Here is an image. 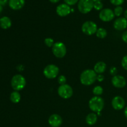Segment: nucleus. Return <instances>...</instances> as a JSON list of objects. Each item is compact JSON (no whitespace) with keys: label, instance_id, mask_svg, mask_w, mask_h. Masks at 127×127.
Returning a JSON list of instances; mask_svg holds the SVG:
<instances>
[{"label":"nucleus","instance_id":"f257e3e1","mask_svg":"<svg viewBox=\"0 0 127 127\" xmlns=\"http://www.w3.org/2000/svg\"><path fill=\"white\" fill-rule=\"evenodd\" d=\"M97 73L94 71V69H86L81 74V83L85 86L92 85L97 80Z\"/></svg>","mask_w":127,"mask_h":127},{"label":"nucleus","instance_id":"f03ea898","mask_svg":"<svg viewBox=\"0 0 127 127\" xmlns=\"http://www.w3.org/2000/svg\"><path fill=\"white\" fill-rule=\"evenodd\" d=\"M104 101L102 97L99 96H94L90 99L89 102V107L94 112H100L104 109Z\"/></svg>","mask_w":127,"mask_h":127},{"label":"nucleus","instance_id":"7ed1b4c3","mask_svg":"<svg viewBox=\"0 0 127 127\" xmlns=\"http://www.w3.org/2000/svg\"><path fill=\"white\" fill-rule=\"evenodd\" d=\"M11 86L16 91H21L26 85V80L21 74H16L11 79Z\"/></svg>","mask_w":127,"mask_h":127},{"label":"nucleus","instance_id":"20e7f679","mask_svg":"<svg viewBox=\"0 0 127 127\" xmlns=\"http://www.w3.org/2000/svg\"><path fill=\"white\" fill-rule=\"evenodd\" d=\"M52 52L57 58H63L66 53L65 45L60 42H56L52 47Z\"/></svg>","mask_w":127,"mask_h":127},{"label":"nucleus","instance_id":"39448f33","mask_svg":"<svg viewBox=\"0 0 127 127\" xmlns=\"http://www.w3.org/2000/svg\"><path fill=\"white\" fill-rule=\"evenodd\" d=\"M82 32L87 35H92L96 33L97 31V26L93 21H88L84 22L81 27Z\"/></svg>","mask_w":127,"mask_h":127},{"label":"nucleus","instance_id":"423d86ee","mask_svg":"<svg viewBox=\"0 0 127 127\" xmlns=\"http://www.w3.org/2000/svg\"><path fill=\"white\" fill-rule=\"evenodd\" d=\"M94 8V2L92 0H79L78 9L83 14L89 13Z\"/></svg>","mask_w":127,"mask_h":127},{"label":"nucleus","instance_id":"0eeeda50","mask_svg":"<svg viewBox=\"0 0 127 127\" xmlns=\"http://www.w3.org/2000/svg\"><path fill=\"white\" fill-rule=\"evenodd\" d=\"M59 74V68L57 66L51 64L47 65L43 70V74L48 79H54Z\"/></svg>","mask_w":127,"mask_h":127},{"label":"nucleus","instance_id":"6e6552de","mask_svg":"<svg viewBox=\"0 0 127 127\" xmlns=\"http://www.w3.org/2000/svg\"><path fill=\"white\" fill-rule=\"evenodd\" d=\"M58 94L63 99H67L73 95V90L71 87L68 84H63L58 88Z\"/></svg>","mask_w":127,"mask_h":127},{"label":"nucleus","instance_id":"1a4fd4ad","mask_svg":"<svg viewBox=\"0 0 127 127\" xmlns=\"http://www.w3.org/2000/svg\"><path fill=\"white\" fill-rule=\"evenodd\" d=\"M99 18L104 22H109L114 19L115 17L114 11L109 8L103 9L99 12Z\"/></svg>","mask_w":127,"mask_h":127},{"label":"nucleus","instance_id":"9d476101","mask_svg":"<svg viewBox=\"0 0 127 127\" xmlns=\"http://www.w3.org/2000/svg\"><path fill=\"white\" fill-rule=\"evenodd\" d=\"M112 84L115 88H123L126 86L127 81L122 76L116 75L112 78Z\"/></svg>","mask_w":127,"mask_h":127},{"label":"nucleus","instance_id":"9b49d317","mask_svg":"<svg viewBox=\"0 0 127 127\" xmlns=\"http://www.w3.org/2000/svg\"><path fill=\"white\" fill-rule=\"evenodd\" d=\"M56 12L59 16L64 17L69 14V13L71 12V9L70 6L66 4H61L57 7Z\"/></svg>","mask_w":127,"mask_h":127},{"label":"nucleus","instance_id":"f8f14e48","mask_svg":"<svg viewBox=\"0 0 127 127\" xmlns=\"http://www.w3.org/2000/svg\"><path fill=\"white\" fill-rule=\"evenodd\" d=\"M125 102L124 98L120 96H115L112 100V105L115 110H120L124 108Z\"/></svg>","mask_w":127,"mask_h":127},{"label":"nucleus","instance_id":"ddd939ff","mask_svg":"<svg viewBox=\"0 0 127 127\" xmlns=\"http://www.w3.org/2000/svg\"><path fill=\"white\" fill-rule=\"evenodd\" d=\"M62 123V118L58 114H52L48 119V124L52 127H60Z\"/></svg>","mask_w":127,"mask_h":127},{"label":"nucleus","instance_id":"4468645a","mask_svg":"<svg viewBox=\"0 0 127 127\" xmlns=\"http://www.w3.org/2000/svg\"><path fill=\"white\" fill-rule=\"evenodd\" d=\"M114 27L117 31H123L127 27V19L125 17H119L114 22Z\"/></svg>","mask_w":127,"mask_h":127},{"label":"nucleus","instance_id":"2eb2a0df","mask_svg":"<svg viewBox=\"0 0 127 127\" xmlns=\"http://www.w3.org/2000/svg\"><path fill=\"white\" fill-rule=\"evenodd\" d=\"M9 6L13 10H19L25 5V0H9Z\"/></svg>","mask_w":127,"mask_h":127},{"label":"nucleus","instance_id":"dca6fc26","mask_svg":"<svg viewBox=\"0 0 127 127\" xmlns=\"http://www.w3.org/2000/svg\"><path fill=\"white\" fill-rule=\"evenodd\" d=\"M12 25V22L9 17L4 16L0 19V27L3 29H7L10 28Z\"/></svg>","mask_w":127,"mask_h":127},{"label":"nucleus","instance_id":"f3484780","mask_svg":"<svg viewBox=\"0 0 127 127\" xmlns=\"http://www.w3.org/2000/svg\"><path fill=\"white\" fill-rule=\"evenodd\" d=\"M107 65L104 62H99L95 64L94 67V70L97 74H102L105 71Z\"/></svg>","mask_w":127,"mask_h":127},{"label":"nucleus","instance_id":"a211bd4d","mask_svg":"<svg viewBox=\"0 0 127 127\" xmlns=\"http://www.w3.org/2000/svg\"><path fill=\"white\" fill-rule=\"evenodd\" d=\"M97 121V116L94 113H90L86 118V122L89 125H93Z\"/></svg>","mask_w":127,"mask_h":127},{"label":"nucleus","instance_id":"6ab92c4d","mask_svg":"<svg viewBox=\"0 0 127 127\" xmlns=\"http://www.w3.org/2000/svg\"><path fill=\"white\" fill-rule=\"evenodd\" d=\"M10 100L12 102L14 103V104H17V103L19 102L21 100V95L18 91H14L10 95Z\"/></svg>","mask_w":127,"mask_h":127},{"label":"nucleus","instance_id":"aec40b11","mask_svg":"<svg viewBox=\"0 0 127 127\" xmlns=\"http://www.w3.org/2000/svg\"><path fill=\"white\" fill-rule=\"evenodd\" d=\"M96 36L99 38H104L107 35V32L106 30L104 28L97 29L96 32Z\"/></svg>","mask_w":127,"mask_h":127},{"label":"nucleus","instance_id":"412c9836","mask_svg":"<svg viewBox=\"0 0 127 127\" xmlns=\"http://www.w3.org/2000/svg\"><path fill=\"white\" fill-rule=\"evenodd\" d=\"M93 93L95 96H99V95H102L103 93V88L100 86H97L94 87V88L93 90Z\"/></svg>","mask_w":127,"mask_h":127},{"label":"nucleus","instance_id":"4be33fe9","mask_svg":"<svg viewBox=\"0 0 127 127\" xmlns=\"http://www.w3.org/2000/svg\"><path fill=\"white\" fill-rule=\"evenodd\" d=\"M114 12L115 16H117V17H120V16L122 14L123 12H124V9H123V7L120 6H117V7L114 9Z\"/></svg>","mask_w":127,"mask_h":127},{"label":"nucleus","instance_id":"5701e85b","mask_svg":"<svg viewBox=\"0 0 127 127\" xmlns=\"http://www.w3.org/2000/svg\"><path fill=\"white\" fill-rule=\"evenodd\" d=\"M104 4L101 1H97V2H94V8L97 11H101L103 9Z\"/></svg>","mask_w":127,"mask_h":127},{"label":"nucleus","instance_id":"b1692460","mask_svg":"<svg viewBox=\"0 0 127 127\" xmlns=\"http://www.w3.org/2000/svg\"><path fill=\"white\" fill-rule=\"evenodd\" d=\"M45 43L46 45L48 47H52L54 45V40L52 38H46L44 40Z\"/></svg>","mask_w":127,"mask_h":127},{"label":"nucleus","instance_id":"393cba45","mask_svg":"<svg viewBox=\"0 0 127 127\" xmlns=\"http://www.w3.org/2000/svg\"><path fill=\"white\" fill-rule=\"evenodd\" d=\"M58 82L60 85H63V84H65L66 82V78L64 76L60 75L58 78Z\"/></svg>","mask_w":127,"mask_h":127},{"label":"nucleus","instance_id":"a878e982","mask_svg":"<svg viewBox=\"0 0 127 127\" xmlns=\"http://www.w3.org/2000/svg\"><path fill=\"white\" fill-rule=\"evenodd\" d=\"M124 1H125V0H110V2H111L112 4L117 6H120L121 4H122L124 3Z\"/></svg>","mask_w":127,"mask_h":127},{"label":"nucleus","instance_id":"bb28decb","mask_svg":"<svg viewBox=\"0 0 127 127\" xmlns=\"http://www.w3.org/2000/svg\"><path fill=\"white\" fill-rule=\"evenodd\" d=\"M122 66L125 70H127V55L124 57L122 60Z\"/></svg>","mask_w":127,"mask_h":127},{"label":"nucleus","instance_id":"cd10ccee","mask_svg":"<svg viewBox=\"0 0 127 127\" xmlns=\"http://www.w3.org/2000/svg\"><path fill=\"white\" fill-rule=\"evenodd\" d=\"M79 0H64V2L69 6H73L79 2Z\"/></svg>","mask_w":127,"mask_h":127},{"label":"nucleus","instance_id":"c85d7f7f","mask_svg":"<svg viewBox=\"0 0 127 127\" xmlns=\"http://www.w3.org/2000/svg\"><path fill=\"white\" fill-rule=\"evenodd\" d=\"M117 73H118V70H117V68H116V67H114V66H112L110 68V73L111 75H112L113 76H116L117 75Z\"/></svg>","mask_w":127,"mask_h":127},{"label":"nucleus","instance_id":"c756f323","mask_svg":"<svg viewBox=\"0 0 127 127\" xmlns=\"http://www.w3.org/2000/svg\"><path fill=\"white\" fill-rule=\"evenodd\" d=\"M122 38L123 41H124L125 43H127V31L123 33L122 36Z\"/></svg>","mask_w":127,"mask_h":127},{"label":"nucleus","instance_id":"7c9ffc66","mask_svg":"<svg viewBox=\"0 0 127 127\" xmlns=\"http://www.w3.org/2000/svg\"><path fill=\"white\" fill-rule=\"evenodd\" d=\"M104 76L102 74H99V75H97V80L99 82H102V81H104Z\"/></svg>","mask_w":127,"mask_h":127},{"label":"nucleus","instance_id":"2f4dec72","mask_svg":"<svg viewBox=\"0 0 127 127\" xmlns=\"http://www.w3.org/2000/svg\"><path fill=\"white\" fill-rule=\"evenodd\" d=\"M7 2H9L8 0H0V5L1 6H4L6 4Z\"/></svg>","mask_w":127,"mask_h":127},{"label":"nucleus","instance_id":"473e14b6","mask_svg":"<svg viewBox=\"0 0 127 127\" xmlns=\"http://www.w3.org/2000/svg\"><path fill=\"white\" fill-rule=\"evenodd\" d=\"M49 1L52 3H57V2H59L60 0H49Z\"/></svg>","mask_w":127,"mask_h":127},{"label":"nucleus","instance_id":"72a5a7b5","mask_svg":"<svg viewBox=\"0 0 127 127\" xmlns=\"http://www.w3.org/2000/svg\"><path fill=\"white\" fill-rule=\"evenodd\" d=\"M124 114H125V117L127 119V107L125 109V110H124Z\"/></svg>","mask_w":127,"mask_h":127},{"label":"nucleus","instance_id":"f704fd0d","mask_svg":"<svg viewBox=\"0 0 127 127\" xmlns=\"http://www.w3.org/2000/svg\"><path fill=\"white\" fill-rule=\"evenodd\" d=\"M124 16H125V18L127 19V9L124 12Z\"/></svg>","mask_w":127,"mask_h":127},{"label":"nucleus","instance_id":"c9c22d12","mask_svg":"<svg viewBox=\"0 0 127 127\" xmlns=\"http://www.w3.org/2000/svg\"><path fill=\"white\" fill-rule=\"evenodd\" d=\"M2 6H1V5H0V13L2 12Z\"/></svg>","mask_w":127,"mask_h":127},{"label":"nucleus","instance_id":"e433bc0d","mask_svg":"<svg viewBox=\"0 0 127 127\" xmlns=\"http://www.w3.org/2000/svg\"><path fill=\"white\" fill-rule=\"evenodd\" d=\"M92 1H93L94 2H97V1H101L102 0H92Z\"/></svg>","mask_w":127,"mask_h":127}]
</instances>
